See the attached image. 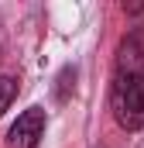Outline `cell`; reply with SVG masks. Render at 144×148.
Returning a JSON list of instances; mask_svg holds the SVG:
<instances>
[{"label": "cell", "mask_w": 144, "mask_h": 148, "mask_svg": "<svg viewBox=\"0 0 144 148\" xmlns=\"http://www.w3.org/2000/svg\"><path fill=\"white\" fill-rule=\"evenodd\" d=\"M45 134V110L41 107H28L21 114L10 131H7V148H35Z\"/></svg>", "instance_id": "7a4b0ae2"}, {"label": "cell", "mask_w": 144, "mask_h": 148, "mask_svg": "<svg viewBox=\"0 0 144 148\" xmlns=\"http://www.w3.org/2000/svg\"><path fill=\"white\" fill-rule=\"evenodd\" d=\"M14 97H17V79H10V76H0V117L3 110L14 103Z\"/></svg>", "instance_id": "3957f363"}, {"label": "cell", "mask_w": 144, "mask_h": 148, "mask_svg": "<svg viewBox=\"0 0 144 148\" xmlns=\"http://www.w3.org/2000/svg\"><path fill=\"white\" fill-rule=\"evenodd\" d=\"M110 110L124 131H141L144 127V86L137 76L117 73L110 86Z\"/></svg>", "instance_id": "6da1fadb"}, {"label": "cell", "mask_w": 144, "mask_h": 148, "mask_svg": "<svg viewBox=\"0 0 144 148\" xmlns=\"http://www.w3.org/2000/svg\"><path fill=\"white\" fill-rule=\"evenodd\" d=\"M137 79H141V86H144V66H141V73H137Z\"/></svg>", "instance_id": "277c9868"}]
</instances>
